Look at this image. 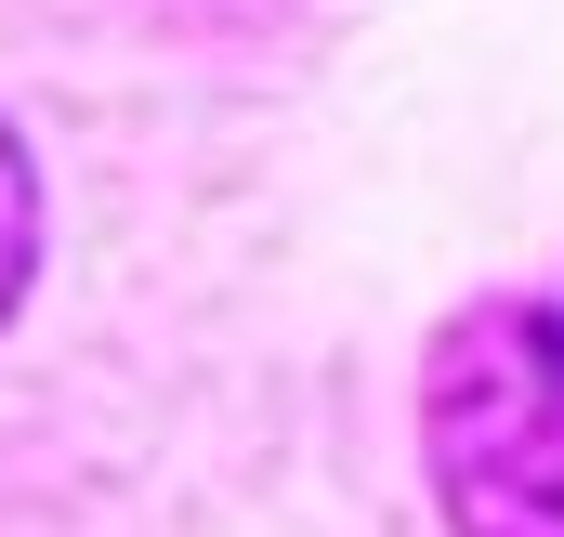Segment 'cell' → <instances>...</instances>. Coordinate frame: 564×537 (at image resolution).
I'll use <instances>...</instances> for the list:
<instances>
[{"label": "cell", "mask_w": 564, "mask_h": 537, "mask_svg": "<svg viewBox=\"0 0 564 537\" xmlns=\"http://www.w3.org/2000/svg\"><path fill=\"white\" fill-rule=\"evenodd\" d=\"M26 263H40V184H26V144L0 132V315L26 302Z\"/></svg>", "instance_id": "cell-2"}, {"label": "cell", "mask_w": 564, "mask_h": 537, "mask_svg": "<svg viewBox=\"0 0 564 537\" xmlns=\"http://www.w3.org/2000/svg\"><path fill=\"white\" fill-rule=\"evenodd\" d=\"M421 459L459 537H564V302H473L433 341Z\"/></svg>", "instance_id": "cell-1"}]
</instances>
